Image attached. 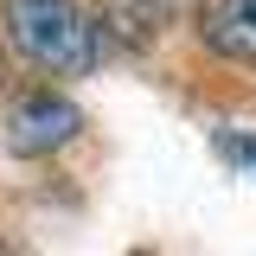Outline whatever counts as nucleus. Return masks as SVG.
I'll use <instances>...</instances> for the list:
<instances>
[{
	"label": "nucleus",
	"instance_id": "obj_1",
	"mask_svg": "<svg viewBox=\"0 0 256 256\" xmlns=\"http://www.w3.org/2000/svg\"><path fill=\"white\" fill-rule=\"evenodd\" d=\"M0 20H6L13 52L45 77H84L102 58L96 26L84 20L77 0H0Z\"/></svg>",
	"mask_w": 256,
	"mask_h": 256
},
{
	"label": "nucleus",
	"instance_id": "obj_2",
	"mask_svg": "<svg viewBox=\"0 0 256 256\" xmlns=\"http://www.w3.org/2000/svg\"><path fill=\"white\" fill-rule=\"evenodd\" d=\"M77 128H84V116H77L64 96L38 90V96H20V102H13V116H6V148H13V154H52Z\"/></svg>",
	"mask_w": 256,
	"mask_h": 256
},
{
	"label": "nucleus",
	"instance_id": "obj_3",
	"mask_svg": "<svg viewBox=\"0 0 256 256\" xmlns=\"http://www.w3.org/2000/svg\"><path fill=\"white\" fill-rule=\"evenodd\" d=\"M198 38H205V52L256 70V0H205L198 6Z\"/></svg>",
	"mask_w": 256,
	"mask_h": 256
},
{
	"label": "nucleus",
	"instance_id": "obj_4",
	"mask_svg": "<svg viewBox=\"0 0 256 256\" xmlns=\"http://www.w3.org/2000/svg\"><path fill=\"white\" fill-rule=\"evenodd\" d=\"M224 154H230V160H244V166L256 173V141H244V134H224Z\"/></svg>",
	"mask_w": 256,
	"mask_h": 256
}]
</instances>
